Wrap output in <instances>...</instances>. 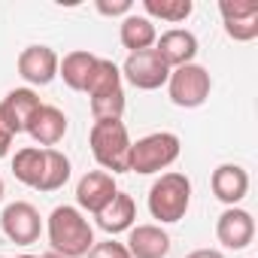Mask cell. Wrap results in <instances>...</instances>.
Here are the masks:
<instances>
[{"mask_svg": "<svg viewBox=\"0 0 258 258\" xmlns=\"http://www.w3.org/2000/svg\"><path fill=\"white\" fill-rule=\"evenodd\" d=\"M88 100H91L94 121L121 118V112H124V88H115V91H106V94H97V97H88Z\"/></svg>", "mask_w": 258, "mask_h": 258, "instance_id": "obj_24", "label": "cell"}, {"mask_svg": "<svg viewBox=\"0 0 258 258\" xmlns=\"http://www.w3.org/2000/svg\"><path fill=\"white\" fill-rule=\"evenodd\" d=\"M40 106L43 103H40V97H37L34 88H13L4 100H0V115H4V121L13 131V137L22 134V131H28V124L37 115Z\"/></svg>", "mask_w": 258, "mask_h": 258, "instance_id": "obj_13", "label": "cell"}, {"mask_svg": "<svg viewBox=\"0 0 258 258\" xmlns=\"http://www.w3.org/2000/svg\"><path fill=\"white\" fill-rule=\"evenodd\" d=\"M70 179V158L58 149H46V170L37 185V191H58Z\"/></svg>", "mask_w": 258, "mask_h": 258, "instance_id": "obj_22", "label": "cell"}, {"mask_svg": "<svg viewBox=\"0 0 258 258\" xmlns=\"http://www.w3.org/2000/svg\"><path fill=\"white\" fill-rule=\"evenodd\" d=\"M94 64H97V55H91V52H85V49H76V52H70V55L61 58V64H58V76L67 82V88H73V91H85V82H88Z\"/></svg>", "mask_w": 258, "mask_h": 258, "instance_id": "obj_19", "label": "cell"}, {"mask_svg": "<svg viewBox=\"0 0 258 258\" xmlns=\"http://www.w3.org/2000/svg\"><path fill=\"white\" fill-rule=\"evenodd\" d=\"M0 201H4V179H0Z\"/></svg>", "mask_w": 258, "mask_h": 258, "instance_id": "obj_31", "label": "cell"}, {"mask_svg": "<svg viewBox=\"0 0 258 258\" xmlns=\"http://www.w3.org/2000/svg\"><path fill=\"white\" fill-rule=\"evenodd\" d=\"M143 10H146V19H161V22L179 25L195 13V4L191 0H143Z\"/></svg>", "mask_w": 258, "mask_h": 258, "instance_id": "obj_23", "label": "cell"}, {"mask_svg": "<svg viewBox=\"0 0 258 258\" xmlns=\"http://www.w3.org/2000/svg\"><path fill=\"white\" fill-rule=\"evenodd\" d=\"M43 258H64V255H55V252H46Z\"/></svg>", "mask_w": 258, "mask_h": 258, "instance_id": "obj_30", "label": "cell"}, {"mask_svg": "<svg viewBox=\"0 0 258 258\" xmlns=\"http://www.w3.org/2000/svg\"><path fill=\"white\" fill-rule=\"evenodd\" d=\"M124 249L131 258H167L170 255V234L161 225H134L127 231Z\"/></svg>", "mask_w": 258, "mask_h": 258, "instance_id": "obj_14", "label": "cell"}, {"mask_svg": "<svg viewBox=\"0 0 258 258\" xmlns=\"http://www.w3.org/2000/svg\"><path fill=\"white\" fill-rule=\"evenodd\" d=\"M118 70H121V79H127L140 91H155V88L167 85V79H170V67L161 61V55L155 49L127 55V61Z\"/></svg>", "mask_w": 258, "mask_h": 258, "instance_id": "obj_6", "label": "cell"}, {"mask_svg": "<svg viewBox=\"0 0 258 258\" xmlns=\"http://www.w3.org/2000/svg\"><path fill=\"white\" fill-rule=\"evenodd\" d=\"M97 13L100 16H131V0H115V4H109V0H97Z\"/></svg>", "mask_w": 258, "mask_h": 258, "instance_id": "obj_26", "label": "cell"}, {"mask_svg": "<svg viewBox=\"0 0 258 258\" xmlns=\"http://www.w3.org/2000/svg\"><path fill=\"white\" fill-rule=\"evenodd\" d=\"M182 152V143L176 134L170 131H155V134H146L140 137L137 143H131V155H127V173H140V176H149V173H161L167 170Z\"/></svg>", "mask_w": 258, "mask_h": 258, "instance_id": "obj_4", "label": "cell"}, {"mask_svg": "<svg viewBox=\"0 0 258 258\" xmlns=\"http://www.w3.org/2000/svg\"><path fill=\"white\" fill-rule=\"evenodd\" d=\"M97 228L106 234H121V231H131L134 219H137V204L127 191H115V198L94 216Z\"/></svg>", "mask_w": 258, "mask_h": 258, "instance_id": "obj_17", "label": "cell"}, {"mask_svg": "<svg viewBox=\"0 0 258 258\" xmlns=\"http://www.w3.org/2000/svg\"><path fill=\"white\" fill-rule=\"evenodd\" d=\"M121 88V70L118 64H112L109 58H97L88 82H85V94L88 97H97V94H106V91H115Z\"/></svg>", "mask_w": 258, "mask_h": 258, "instance_id": "obj_21", "label": "cell"}, {"mask_svg": "<svg viewBox=\"0 0 258 258\" xmlns=\"http://www.w3.org/2000/svg\"><path fill=\"white\" fill-rule=\"evenodd\" d=\"M10 149H13V131L7 127L4 115H0V158H7V155H10Z\"/></svg>", "mask_w": 258, "mask_h": 258, "instance_id": "obj_27", "label": "cell"}, {"mask_svg": "<svg viewBox=\"0 0 258 258\" xmlns=\"http://www.w3.org/2000/svg\"><path fill=\"white\" fill-rule=\"evenodd\" d=\"M16 258H43V255H28V252H25V255H16Z\"/></svg>", "mask_w": 258, "mask_h": 258, "instance_id": "obj_29", "label": "cell"}, {"mask_svg": "<svg viewBox=\"0 0 258 258\" xmlns=\"http://www.w3.org/2000/svg\"><path fill=\"white\" fill-rule=\"evenodd\" d=\"M46 234H49V246L55 255H64V258H79V255H88V249L94 246V228L91 222L82 216L79 207H55L49 213V222H46Z\"/></svg>", "mask_w": 258, "mask_h": 258, "instance_id": "obj_1", "label": "cell"}, {"mask_svg": "<svg viewBox=\"0 0 258 258\" xmlns=\"http://www.w3.org/2000/svg\"><path fill=\"white\" fill-rule=\"evenodd\" d=\"M213 195L225 204V207H237L246 195H249V173L240 164H219L213 170Z\"/></svg>", "mask_w": 258, "mask_h": 258, "instance_id": "obj_16", "label": "cell"}, {"mask_svg": "<svg viewBox=\"0 0 258 258\" xmlns=\"http://www.w3.org/2000/svg\"><path fill=\"white\" fill-rule=\"evenodd\" d=\"M131 134L121 118H103L94 121L88 131V146L94 161L106 170V173H127V155H131Z\"/></svg>", "mask_w": 258, "mask_h": 258, "instance_id": "obj_2", "label": "cell"}, {"mask_svg": "<svg viewBox=\"0 0 258 258\" xmlns=\"http://www.w3.org/2000/svg\"><path fill=\"white\" fill-rule=\"evenodd\" d=\"M0 258H4V255H0Z\"/></svg>", "mask_w": 258, "mask_h": 258, "instance_id": "obj_32", "label": "cell"}, {"mask_svg": "<svg viewBox=\"0 0 258 258\" xmlns=\"http://www.w3.org/2000/svg\"><path fill=\"white\" fill-rule=\"evenodd\" d=\"M43 170H46V149L40 146H25L13 155V176L28 185V188H37L40 179H43Z\"/></svg>", "mask_w": 258, "mask_h": 258, "instance_id": "obj_20", "label": "cell"}, {"mask_svg": "<svg viewBox=\"0 0 258 258\" xmlns=\"http://www.w3.org/2000/svg\"><path fill=\"white\" fill-rule=\"evenodd\" d=\"M225 34L234 43H252L258 37V4L255 0H222L219 4Z\"/></svg>", "mask_w": 258, "mask_h": 258, "instance_id": "obj_8", "label": "cell"}, {"mask_svg": "<svg viewBox=\"0 0 258 258\" xmlns=\"http://www.w3.org/2000/svg\"><path fill=\"white\" fill-rule=\"evenodd\" d=\"M185 258H225L219 249H195V252H188Z\"/></svg>", "mask_w": 258, "mask_h": 258, "instance_id": "obj_28", "label": "cell"}, {"mask_svg": "<svg viewBox=\"0 0 258 258\" xmlns=\"http://www.w3.org/2000/svg\"><path fill=\"white\" fill-rule=\"evenodd\" d=\"M25 134H31L34 143L52 149V146H58V143L64 140V134H67V115H64L58 106L43 103V106L37 109V115L31 118V124H28Z\"/></svg>", "mask_w": 258, "mask_h": 258, "instance_id": "obj_15", "label": "cell"}, {"mask_svg": "<svg viewBox=\"0 0 258 258\" xmlns=\"http://www.w3.org/2000/svg\"><path fill=\"white\" fill-rule=\"evenodd\" d=\"M58 64H61V58L55 55V49H49V46H28L19 55V76L28 85H49L58 76Z\"/></svg>", "mask_w": 258, "mask_h": 258, "instance_id": "obj_12", "label": "cell"}, {"mask_svg": "<svg viewBox=\"0 0 258 258\" xmlns=\"http://www.w3.org/2000/svg\"><path fill=\"white\" fill-rule=\"evenodd\" d=\"M210 88H213V79L201 64H185L170 70L167 91H170V100L182 109H198L201 103H207Z\"/></svg>", "mask_w": 258, "mask_h": 258, "instance_id": "obj_5", "label": "cell"}, {"mask_svg": "<svg viewBox=\"0 0 258 258\" xmlns=\"http://www.w3.org/2000/svg\"><path fill=\"white\" fill-rule=\"evenodd\" d=\"M0 228H4V234H7L10 243L31 246L43 234V219H40V213H37L34 204L13 201V204L4 207V213H0Z\"/></svg>", "mask_w": 258, "mask_h": 258, "instance_id": "obj_7", "label": "cell"}, {"mask_svg": "<svg viewBox=\"0 0 258 258\" xmlns=\"http://www.w3.org/2000/svg\"><path fill=\"white\" fill-rule=\"evenodd\" d=\"M191 207V179L185 173H161L152 188H149V213L152 219H158L161 225H173L179 219H185Z\"/></svg>", "mask_w": 258, "mask_h": 258, "instance_id": "obj_3", "label": "cell"}, {"mask_svg": "<svg viewBox=\"0 0 258 258\" xmlns=\"http://www.w3.org/2000/svg\"><path fill=\"white\" fill-rule=\"evenodd\" d=\"M155 52L161 55V61L170 70L195 64V58H198V37L191 31H185V28H170V31H164L155 40Z\"/></svg>", "mask_w": 258, "mask_h": 258, "instance_id": "obj_11", "label": "cell"}, {"mask_svg": "<svg viewBox=\"0 0 258 258\" xmlns=\"http://www.w3.org/2000/svg\"><path fill=\"white\" fill-rule=\"evenodd\" d=\"M118 40L127 52H146V49H155V40H158V31H155V22L146 19V16H124L121 19V31H118Z\"/></svg>", "mask_w": 258, "mask_h": 258, "instance_id": "obj_18", "label": "cell"}, {"mask_svg": "<svg viewBox=\"0 0 258 258\" xmlns=\"http://www.w3.org/2000/svg\"><path fill=\"white\" fill-rule=\"evenodd\" d=\"M88 258H131V252L118 240H103V243H94L88 249Z\"/></svg>", "mask_w": 258, "mask_h": 258, "instance_id": "obj_25", "label": "cell"}, {"mask_svg": "<svg viewBox=\"0 0 258 258\" xmlns=\"http://www.w3.org/2000/svg\"><path fill=\"white\" fill-rule=\"evenodd\" d=\"M115 191H118V185H115L112 173H106V170H88L79 179V185H76V207L85 210V213H91V216H97L115 198Z\"/></svg>", "mask_w": 258, "mask_h": 258, "instance_id": "obj_9", "label": "cell"}, {"mask_svg": "<svg viewBox=\"0 0 258 258\" xmlns=\"http://www.w3.org/2000/svg\"><path fill=\"white\" fill-rule=\"evenodd\" d=\"M216 237H219V243L225 249H234V252L246 249L255 240V219H252V213L243 210V207H228L219 216V222H216Z\"/></svg>", "mask_w": 258, "mask_h": 258, "instance_id": "obj_10", "label": "cell"}]
</instances>
